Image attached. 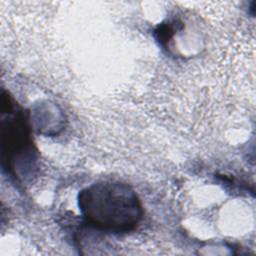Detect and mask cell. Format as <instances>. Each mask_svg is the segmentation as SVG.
I'll use <instances>...</instances> for the list:
<instances>
[{"label": "cell", "mask_w": 256, "mask_h": 256, "mask_svg": "<svg viewBox=\"0 0 256 256\" xmlns=\"http://www.w3.org/2000/svg\"><path fill=\"white\" fill-rule=\"evenodd\" d=\"M78 206L87 225L113 234L133 231L143 215L136 192L116 181H102L84 188L78 194Z\"/></svg>", "instance_id": "cell-1"}, {"label": "cell", "mask_w": 256, "mask_h": 256, "mask_svg": "<svg viewBox=\"0 0 256 256\" xmlns=\"http://www.w3.org/2000/svg\"><path fill=\"white\" fill-rule=\"evenodd\" d=\"M1 160L3 169L15 181L25 182L34 175L38 150L32 139L29 112L7 91L1 95Z\"/></svg>", "instance_id": "cell-2"}]
</instances>
